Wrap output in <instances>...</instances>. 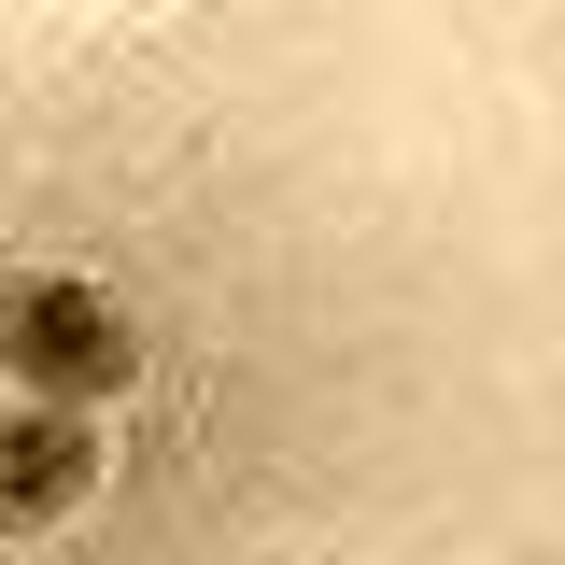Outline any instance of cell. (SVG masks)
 <instances>
[{
    "instance_id": "obj_1",
    "label": "cell",
    "mask_w": 565,
    "mask_h": 565,
    "mask_svg": "<svg viewBox=\"0 0 565 565\" xmlns=\"http://www.w3.org/2000/svg\"><path fill=\"white\" fill-rule=\"evenodd\" d=\"M411 411L170 43L0 71V565H326Z\"/></svg>"
}]
</instances>
